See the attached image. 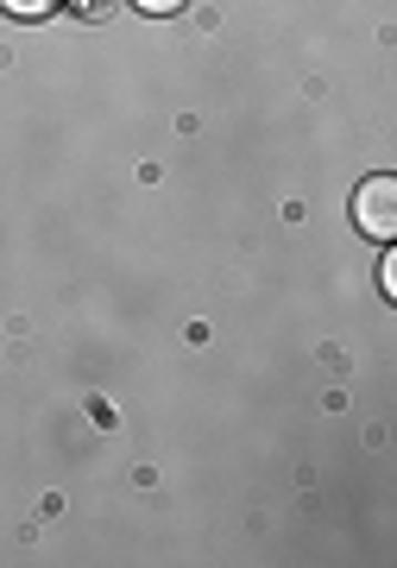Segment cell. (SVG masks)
<instances>
[{"mask_svg": "<svg viewBox=\"0 0 397 568\" xmlns=\"http://www.w3.org/2000/svg\"><path fill=\"white\" fill-rule=\"evenodd\" d=\"M354 222H359V234H373V241H391L397 234V178H366L354 190Z\"/></svg>", "mask_w": 397, "mask_h": 568, "instance_id": "cell-1", "label": "cell"}, {"mask_svg": "<svg viewBox=\"0 0 397 568\" xmlns=\"http://www.w3.org/2000/svg\"><path fill=\"white\" fill-rule=\"evenodd\" d=\"M13 20H44V13H58V0H0Z\"/></svg>", "mask_w": 397, "mask_h": 568, "instance_id": "cell-2", "label": "cell"}, {"mask_svg": "<svg viewBox=\"0 0 397 568\" xmlns=\"http://www.w3.org/2000/svg\"><path fill=\"white\" fill-rule=\"evenodd\" d=\"M133 7H145V13H183L190 0H133Z\"/></svg>", "mask_w": 397, "mask_h": 568, "instance_id": "cell-3", "label": "cell"}, {"mask_svg": "<svg viewBox=\"0 0 397 568\" xmlns=\"http://www.w3.org/2000/svg\"><path fill=\"white\" fill-rule=\"evenodd\" d=\"M82 7H89V13H101V0H82Z\"/></svg>", "mask_w": 397, "mask_h": 568, "instance_id": "cell-4", "label": "cell"}]
</instances>
